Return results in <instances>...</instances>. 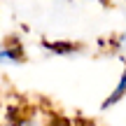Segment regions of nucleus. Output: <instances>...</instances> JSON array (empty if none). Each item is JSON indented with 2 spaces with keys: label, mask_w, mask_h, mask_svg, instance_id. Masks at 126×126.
Returning <instances> with one entry per match:
<instances>
[{
  "label": "nucleus",
  "mask_w": 126,
  "mask_h": 126,
  "mask_svg": "<svg viewBox=\"0 0 126 126\" xmlns=\"http://www.w3.org/2000/svg\"><path fill=\"white\" fill-rule=\"evenodd\" d=\"M23 54L19 49H12V47H0V61H9V63H16L21 61Z\"/></svg>",
  "instance_id": "obj_2"
},
{
  "label": "nucleus",
  "mask_w": 126,
  "mask_h": 126,
  "mask_svg": "<svg viewBox=\"0 0 126 126\" xmlns=\"http://www.w3.org/2000/svg\"><path fill=\"white\" fill-rule=\"evenodd\" d=\"M122 96H126V70H124V75H122V79H119V84H117V89L112 91V96H110L108 100H105V105L103 108H110V105L114 103V100H119Z\"/></svg>",
  "instance_id": "obj_1"
},
{
  "label": "nucleus",
  "mask_w": 126,
  "mask_h": 126,
  "mask_svg": "<svg viewBox=\"0 0 126 126\" xmlns=\"http://www.w3.org/2000/svg\"><path fill=\"white\" fill-rule=\"evenodd\" d=\"M117 47H119L122 51H126V33H124V35H119V40H117Z\"/></svg>",
  "instance_id": "obj_3"
}]
</instances>
